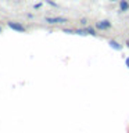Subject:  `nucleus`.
Wrapping results in <instances>:
<instances>
[{
	"label": "nucleus",
	"mask_w": 129,
	"mask_h": 133,
	"mask_svg": "<svg viewBox=\"0 0 129 133\" xmlns=\"http://www.w3.org/2000/svg\"><path fill=\"white\" fill-rule=\"evenodd\" d=\"M8 26L15 32H27V28H25L24 25H21L18 22H14V21H10V22H8Z\"/></svg>",
	"instance_id": "1"
},
{
	"label": "nucleus",
	"mask_w": 129,
	"mask_h": 133,
	"mask_svg": "<svg viewBox=\"0 0 129 133\" xmlns=\"http://www.w3.org/2000/svg\"><path fill=\"white\" fill-rule=\"evenodd\" d=\"M65 18H62V17H47L46 18V22H49V24H62V22H65Z\"/></svg>",
	"instance_id": "2"
},
{
	"label": "nucleus",
	"mask_w": 129,
	"mask_h": 133,
	"mask_svg": "<svg viewBox=\"0 0 129 133\" xmlns=\"http://www.w3.org/2000/svg\"><path fill=\"white\" fill-rule=\"evenodd\" d=\"M96 26L99 29H108V28H111V22L107 19H104V21H100V22L96 24Z\"/></svg>",
	"instance_id": "3"
},
{
	"label": "nucleus",
	"mask_w": 129,
	"mask_h": 133,
	"mask_svg": "<svg viewBox=\"0 0 129 133\" xmlns=\"http://www.w3.org/2000/svg\"><path fill=\"white\" fill-rule=\"evenodd\" d=\"M119 10L121 11H128L129 10V2L128 0H121L119 2Z\"/></svg>",
	"instance_id": "4"
},
{
	"label": "nucleus",
	"mask_w": 129,
	"mask_h": 133,
	"mask_svg": "<svg viewBox=\"0 0 129 133\" xmlns=\"http://www.w3.org/2000/svg\"><path fill=\"white\" fill-rule=\"evenodd\" d=\"M83 31H85V35H92V36H96V35H97L93 28H85Z\"/></svg>",
	"instance_id": "5"
},
{
	"label": "nucleus",
	"mask_w": 129,
	"mask_h": 133,
	"mask_svg": "<svg viewBox=\"0 0 129 133\" xmlns=\"http://www.w3.org/2000/svg\"><path fill=\"white\" fill-rule=\"evenodd\" d=\"M108 43H110V46H111L112 49H115V50H119V49H121V44H119V43H117L115 40H110Z\"/></svg>",
	"instance_id": "6"
},
{
	"label": "nucleus",
	"mask_w": 129,
	"mask_h": 133,
	"mask_svg": "<svg viewBox=\"0 0 129 133\" xmlns=\"http://www.w3.org/2000/svg\"><path fill=\"white\" fill-rule=\"evenodd\" d=\"M126 65L129 66V58H126Z\"/></svg>",
	"instance_id": "7"
},
{
	"label": "nucleus",
	"mask_w": 129,
	"mask_h": 133,
	"mask_svg": "<svg viewBox=\"0 0 129 133\" xmlns=\"http://www.w3.org/2000/svg\"><path fill=\"white\" fill-rule=\"evenodd\" d=\"M126 46H128V47H129V40H126Z\"/></svg>",
	"instance_id": "8"
},
{
	"label": "nucleus",
	"mask_w": 129,
	"mask_h": 133,
	"mask_svg": "<svg viewBox=\"0 0 129 133\" xmlns=\"http://www.w3.org/2000/svg\"><path fill=\"white\" fill-rule=\"evenodd\" d=\"M0 32H2V26H0Z\"/></svg>",
	"instance_id": "9"
},
{
	"label": "nucleus",
	"mask_w": 129,
	"mask_h": 133,
	"mask_svg": "<svg viewBox=\"0 0 129 133\" xmlns=\"http://www.w3.org/2000/svg\"><path fill=\"white\" fill-rule=\"evenodd\" d=\"M112 2H115V0H112Z\"/></svg>",
	"instance_id": "10"
}]
</instances>
